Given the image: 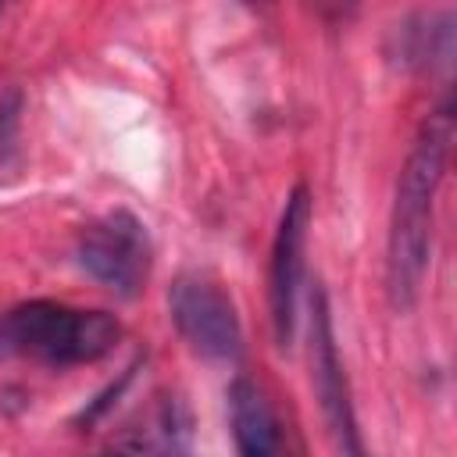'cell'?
<instances>
[{
    "label": "cell",
    "instance_id": "5b68a950",
    "mask_svg": "<svg viewBox=\"0 0 457 457\" xmlns=\"http://www.w3.org/2000/svg\"><path fill=\"white\" fill-rule=\"evenodd\" d=\"M311 371H314V393H318V407H321L328 439L336 446V457H368L364 443H361V432H357L343 361H339V350H336L328 300H325L321 289L311 293Z\"/></svg>",
    "mask_w": 457,
    "mask_h": 457
},
{
    "label": "cell",
    "instance_id": "9c48e42d",
    "mask_svg": "<svg viewBox=\"0 0 457 457\" xmlns=\"http://www.w3.org/2000/svg\"><path fill=\"white\" fill-rule=\"evenodd\" d=\"M396 36H400V43H396L393 57H400L403 68H428L432 61L450 68V61H453V21H450V14L421 18L418 25H403Z\"/></svg>",
    "mask_w": 457,
    "mask_h": 457
},
{
    "label": "cell",
    "instance_id": "3957f363",
    "mask_svg": "<svg viewBox=\"0 0 457 457\" xmlns=\"http://www.w3.org/2000/svg\"><path fill=\"white\" fill-rule=\"evenodd\" d=\"M75 257L79 268L104 289L136 296L150 275V236L136 214L111 211L79 236Z\"/></svg>",
    "mask_w": 457,
    "mask_h": 457
},
{
    "label": "cell",
    "instance_id": "7a4b0ae2",
    "mask_svg": "<svg viewBox=\"0 0 457 457\" xmlns=\"http://www.w3.org/2000/svg\"><path fill=\"white\" fill-rule=\"evenodd\" d=\"M121 339L107 311H82L54 300H29L0 314V357L36 361L46 368L93 364Z\"/></svg>",
    "mask_w": 457,
    "mask_h": 457
},
{
    "label": "cell",
    "instance_id": "ba28073f",
    "mask_svg": "<svg viewBox=\"0 0 457 457\" xmlns=\"http://www.w3.org/2000/svg\"><path fill=\"white\" fill-rule=\"evenodd\" d=\"M186 453V414L175 400H161L143 425L121 436L104 457H182Z\"/></svg>",
    "mask_w": 457,
    "mask_h": 457
},
{
    "label": "cell",
    "instance_id": "277c9868",
    "mask_svg": "<svg viewBox=\"0 0 457 457\" xmlns=\"http://www.w3.org/2000/svg\"><path fill=\"white\" fill-rule=\"evenodd\" d=\"M168 311H171L179 336L193 346V353H200L207 361H236L239 357L243 328H239L232 300L225 296V289L214 278H207L200 271L179 275L168 289Z\"/></svg>",
    "mask_w": 457,
    "mask_h": 457
},
{
    "label": "cell",
    "instance_id": "8992f818",
    "mask_svg": "<svg viewBox=\"0 0 457 457\" xmlns=\"http://www.w3.org/2000/svg\"><path fill=\"white\" fill-rule=\"evenodd\" d=\"M307 225H311V196L303 186H296L282 207L278 232L271 243V268H268V303H271V328L278 346L293 339V325H296V293L303 278Z\"/></svg>",
    "mask_w": 457,
    "mask_h": 457
},
{
    "label": "cell",
    "instance_id": "6da1fadb",
    "mask_svg": "<svg viewBox=\"0 0 457 457\" xmlns=\"http://www.w3.org/2000/svg\"><path fill=\"white\" fill-rule=\"evenodd\" d=\"M453 139V111L443 104L432 111L403 161V171L396 179V200L389 218V257H386V282L396 307H411L432 250V211L436 193L446 171V154Z\"/></svg>",
    "mask_w": 457,
    "mask_h": 457
},
{
    "label": "cell",
    "instance_id": "52a82bcc",
    "mask_svg": "<svg viewBox=\"0 0 457 457\" xmlns=\"http://www.w3.org/2000/svg\"><path fill=\"white\" fill-rule=\"evenodd\" d=\"M228 421L239 457H282L275 411L250 378H236L228 386Z\"/></svg>",
    "mask_w": 457,
    "mask_h": 457
}]
</instances>
